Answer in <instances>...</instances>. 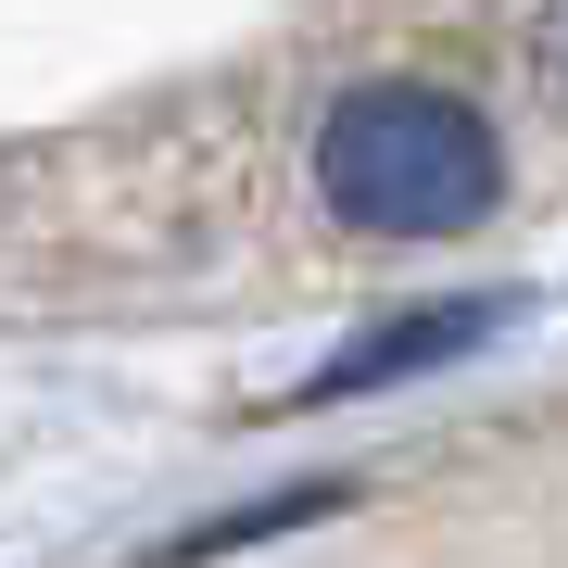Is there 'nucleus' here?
I'll return each instance as SVG.
<instances>
[{
	"label": "nucleus",
	"instance_id": "obj_2",
	"mask_svg": "<svg viewBox=\"0 0 568 568\" xmlns=\"http://www.w3.org/2000/svg\"><path fill=\"white\" fill-rule=\"evenodd\" d=\"M506 316H518L506 291H467V304H417V316H392L379 342L328 354L316 379H304V405H342V392H392V379H417V366H455V354H480Z\"/></svg>",
	"mask_w": 568,
	"mask_h": 568
},
{
	"label": "nucleus",
	"instance_id": "obj_1",
	"mask_svg": "<svg viewBox=\"0 0 568 568\" xmlns=\"http://www.w3.org/2000/svg\"><path fill=\"white\" fill-rule=\"evenodd\" d=\"M316 190L366 241H443V227L493 215L506 164H493V126L467 102H443L417 77H379V89H342V114L316 140Z\"/></svg>",
	"mask_w": 568,
	"mask_h": 568
}]
</instances>
